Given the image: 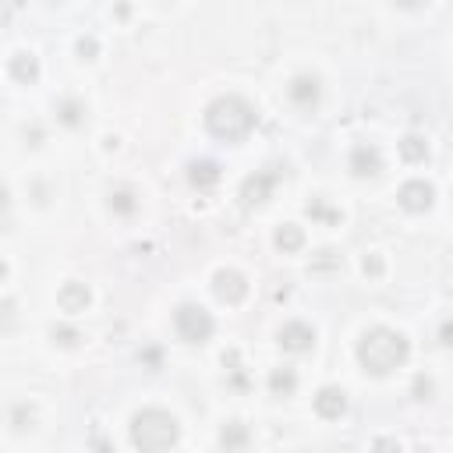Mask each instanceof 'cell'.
I'll return each mask as SVG.
<instances>
[{
    "label": "cell",
    "instance_id": "cell-6",
    "mask_svg": "<svg viewBox=\"0 0 453 453\" xmlns=\"http://www.w3.org/2000/svg\"><path fill=\"white\" fill-rule=\"evenodd\" d=\"M397 198H400V205H404L407 212H425V209H432V202H435V188H432L428 181H407Z\"/></svg>",
    "mask_w": 453,
    "mask_h": 453
},
{
    "label": "cell",
    "instance_id": "cell-26",
    "mask_svg": "<svg viewBox=\"0 0 453 453\" xmlns=\"http://www.w3.org/2000/svg\"><path fill=\"white\" fill-rule=\"evenodd\" d=\"M439 340H442L446 347H453V319H446V322L439 326Z\"/></svg>",
    "mask_w": 453,
    "mask_h": 453
},
{
    "label": "cell",
    "instance_id": "cell-3",
    "mask_svg": "<svg viewBox=\"0 0 453 453\" xmlns=\"http://www.w3.org/2000/svg\"><path fill=\"white\" fill-rule=\"evenodd\" d=\"M181 428H177V418L170 411H159V407H149V411H138L131 418V442L145 453H159V449H170L177 442Z\"/></svg>",
    "mask_w": 453,
    "mask_h": 453
},
{
    "label": "cell",
    "instance_id": "cell-9",
    "mask_svg": "<svg viewBox=\"0 0 453 453\" xmlns=\"http://www.w3.org/2000/svg\"><path fill=\"white\" fill-rule=\"evenodd\" d=\"M351 170H354V177H375V174L382 170L379 149H375V145H358V149L351 152Z\"/></svg>",
    "mask_w": 453,
    "mask_h": 453
},
{
    "label": "cell",
    "instance_id": "cell-20",
    "mask_svg": "<svg viewBox=\"0 0 453 453\" xmlns=\"http://www.w3.org/2000/svg\"><path fill=\"white\" fill-rule=\"evenodd\" d=\"M57 117H61L68 128H78V124H82V107H78L75 99H64V103L57 107Z\"/></svg>",
    "mask_w": 453,
    "mask_h": 453
},
{
    "label": "cell",
    "instance_id": "cell-14",
    "mask_svg": "<svg viewBox=\"0 0 453 453\" xmlns=\"http://www.w3.org/2000/svg\"><path fill=\"white\" fill-rule=\"evenodd\" d=\"M301 245H305V231H301L298 223H284L280 231H277V248L280 252H298Z\"/></svg>",
    "mask_w": 453,
    "mask_h": 453
},
{
    "label": "cell",
    "instance_id": "cell-7",
    "mask_svg": "<svg viewBox=\"0 0 453 453\" xmlns=\"http://www.w3.org/2000/svg\"><path fill=\"white\" fill-rule=\"evenodd\" d=\"M280 347L291 351V354H305L315 347V330L308 322H287L280 330Z\"/></svg>",
    "mask_w": 453,
    "mask_h": 453
},
{
    "label": "cell",
    "instance_id": "cell-18",
    "mask_svg": "<svg viewBox=\"0 0 453 453\" xmlns=\"http://www.w3.org/2000/svg\"><path fill=\"white\" fill-rule=\"evenodd\" d=\"M219 442L226 446V449H241V446H248V432H245V425H238V421H231L223 432H219Z\"/></svg>",
    "mask_w": 453,
    "mask_h": 453
},
{
    "label": "cell",
    "instance_id": "cell-8",
    "mask_svg": "<svg viewBox=\"0 0 453 453\" xmlns=\"http://www.w3.org/2000/svg\"><path fill=\"white\" fill-rule=\"evenodd\" d=\"M273 188H277V174L259 170V174H252V177L241 184V198H245V205H259V202H266V198L273 195Z\"/></svg>",
    "mask_w": 453,
    "mask_h": 453
},
{
    "label": "cell",
    "instance_id": "cell-1",
    "mask_svg": "<svg viewBox=\"0 0 453 453\" xmlns=\"http://www.w3.org/2000/svg\"><path fill=\"white\" fill-rule=\"evenodd\" d=\"M407 354H411L407 337L397 330H386V326H375L358 340V361L372 375H389L393 368H400L407 361Z\"/></svg>",
    "mask_w": 453,
    "mask_h": 453
},
{
    "label": "cell",
    "instance_id": "cell-10",
    "mask_svg": "<svg viewBox=\"0 0 453 453\" xmlns=\"http://www.w3.org/2000/svg\"><path fill=\"white\" fill-rule=\"evenodd\" d=\"M315 411H319L322 418H340V414L347 411V393H344L340 386H322V389L315 393Z\"/></svg>",
    "mask_w": 453,
    "mask_h": 453
},
{
    "label": "cell",
    "instance_id": "cell-2",
    "mask_svg": "<svg viewBox=\"0 0 453 453\" xmlns=\"http://www.w3.org/2000/svg\"><path fill=\"white\" fill-rule=\"evenodd\" d=\"M205 128L223 142H241L255 128V110L241 96H219L205 110Z\"/></svg>",
    "mask_w": 453,
    "mask_h": 453
},
{
    "label": "cell",
    "instance_id": "cell-24",
    "mask_svg": "<svg viewBox=\"0 0 453 453\" xmlns=\"http://www.w3.org/2000/svg\"><path fill=\"white\" fill-rule=\"evenodd\" d=\"M365 273H368V277H382V259H379V255H368V259H365Z\"/></svg>",
    "mask_w": 453,
    "mask_h": 453
},
{
    "label": "cell",
    "instance_id": "cell-13",
    "mask_svg": "<svg viewBox=\"0 0 453 453\" xmlns=\"http://www.w3.org/2000/svg\"><path fill=\"white\" fill-rule=\"evenodd\" d=\"M188 177H191L195 188H212V184L219 181V167H216L212 159H195V163L188 167Z\"/></svg>",
    "mask_w": 453,
    "mask_h": 453
},
{
    "label": "cell",
    "instance_id": "cell-21",
    "mask_svg": "<svg viewBox=\"0 0 453 453\" xmlns=\"http://www.w3.org/2000/svg\"><path fill=\"white\" fill-rule=\"evenodd\" d=\"M308 216H315V219H330V223H337V212H330V209L322 205V198H312V202H308Z\"/></svg>",
    "mask_w": 453,
    "mask_h": 453
},
{
    "label": "cell",
    "instance_id": "cell-4",
    "mask_svg": "<svg viewBox=\"0 0 453 453\" xmlns=\"http://www.w3.org/2000/svg\"><path fill=\"white\" fill-rule=\"evenodd\" d=\"M174 326H177V337L188 344H205L212 337V315L198 305H181L174 312Z\"/></svg>",
    "mask_w": 453,
    "mask_h": 453
},
{
    "label": "cell",
    "instance_id": "cell-15",
    "mask_svg": "<svg viewBox=\"0 0 453 453\" xmlns=\"http://www.w3.org/2000/svg\"><path fill=\"white\" fill-rule=\"evenodd\" d=\"M294 386H298L294 368H273V375H270V389H273L277 397H291V393H294Z\"/></svg>",
    "mask_w": 453,
    "mask_h": 453
},
{
    "label": "cell",
    "instance_id": "cell-17",
    "mask_svg": "<svg viewBox=\"0 0 453 453\" xmlns=\"http://www.w3.org/2000/svg\"><path fill=\"white\" fill-rule=\"evenodd\" d=\"M400 156H404L407 163H421V159L428 156V145H425V138H418V135H407V138L400 142Z\"/></svg>",
    "mask_w": 453,
    "mask_h": 453
},
{
    "label": "cell",
    "instance_id": "cell-25",
    "mask_svg": "<svg viewBox=\"0 0 453 453\" xmlns=\"http://www.w3.org/2000/svg\"><path fill=\"white\" fill-rule=\"evenodd\" d=\"M54 337H57L61 344H68V347H71V344H78V333H75V330H68V326H61Z\"/></svg>",
    "mask_w": 453,
    "mask_h": 453
},
{
    "label": "cell",
    "instance_id": "cell-27",
    "mask_svg": "<svg viewBox=\"0 0 453 453\" xmlns=\"http://www.w3.org/2000/svg\"><path fill=\"white\" fill-rule=\"evenodd\" d=\"M397 4H400V8H421L425 0H397Z\"/></svg>",
    "mask_w": 453,
    "mask_h": 453
},
{
    "label": "cell",
    "instance_id": "cell-12",
    "mask_svg": "<svg viewBox=\"0 0 453 453\" xmlns=\"http://www.w3.org/2000/svg\"><path fill=\"white\" fill-rule=\"evenodd\" d=\"M57 305H61L64 312H85V305H89V287H85V284H64L61 294H57Z\"/></svg>",
    "mask_w": 453,
    "mask_h": 453
},
{
    "label": "cell",
    "instance_id": "cell-23",
    "mask_svg": "<svg viewBox=\"0 0 453 453\" xmlns=\"http://www.w3.org/2000/svg\"><path fill=\"white\" fill-rule=\"evenodd\" d=\"M96 50H99V47H96V40H78V57H82V61H92V57H96Z\"/></svg>",
    "mask_w": 453,
    "mask_h": 453
},
{
    "label": "cell",
    "instance_id": "cell-11",
    "mask_svg": "<svg viewBox=\"0 0 453 453\" xmlns=\"http://www.w3.org/2000/svg\"><path fill=\"white\" fill-rule=\"evenodd\" d=\"M291 99L301 107V110H312L315 103H319V78H312V75H298L294 82H291Z\"/></svg>",
    "mask_w": 453,
    "mask_h": 453
},
{
    "label": "cell",
    "instance_id": "cell-16",
    "mask_svg": "<svg viewBox=\"0 0 453 453\" xmlns=\"http://www.w3.org/2000/svg\"><path fill=\"white\" fill-rule=\"evenodd\" d=\"M11 75H15V78H22V82H32V78L40 75L36 57H32V54H18V57L11 61Z\"/></svg>",
    "mask_w": 453,
    "mask_h": 453
},
{
    "label": "cell",
    "instance_id": "cell-19",
    "mask_svg": "<svg viewBox=\"0 0 453 453\" xmlns=\"http://www.w3.org/2000/svg\"><path fill=\"white\" fill-rule=\"evenodd\" d=\"M110 209L121 212V216H131V212H135V195H131L128 188L114 191V195H110Z\"/></svg>",
    "mask_w": 453,
    "mask_h": 453
},
{
    "label": "cell",
    "instance_id": "cell-22",
    "mask_svg": "<svg viewBox=\"0 0 453 453\" xmlns=\"http://www.w3.org/2000/svg\"><path fill=\"white\" fill-rule=\"evenodd\" d=\"M411 389H414V397H418V400H428V393H432V379H425V375H418Z\"/></svg>",
    "mask_w": 453,
    "mask_h": 453
},
{
    "label": "cell",
    "instance_id": "cell-5",
    "mask_svg": "<svg viewBox=\"0 0 453 453\" xmlns=\"http://www.w3.org/2000/svg\"><path fill=\"white\" fill-rule=\"evenodd\" d=\"M212 294H216L223 305H238V301H245L248 284H245V277H241L238 270H219V273L212 277Z\"/></svg>",
    "mask_w": 453,
    "mask_h": 453
}]
</instances>
